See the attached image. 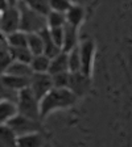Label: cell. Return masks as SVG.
Wrapping results in <instances>:
<instances>
[{
  "label": "cell",
  "instance_id": "6da1fadb",
  "mask_svg": "<svg viewBox=\"0 0 132 147\" xmlns=\"http://www.w3.org/2000/svg\"><path fill=\"white\" fill-rule=\"evenodd\" d=\"M78 98L71 93L69 89H57L52 91L40 101V118L41 121L49 117L57 110H65L74 107L77 104Z\"/></svg>",
  "mask_w": 132,
  "mask_h": 147
},
{
  "label": "cell",
  "instance_id": "7a4b0ae2",
  "mask_svg": "<svg viewBox=\"0 0 132 147\" xmlns=\"http://www.w3.org/2000/svg\"><path fill=\"white\" fill-rule=\"evenodd\" d=\"M17 8L20 11V30L27 34L40 33L46 29V17L32 11L25 1H17Z\"/></svg>",
  "mask_w": 132,
  "mask_h": 147
},
{
  "label": "cell",
  "instance_id": "3957f363",
  "mask_svg": "<svg viewBox=\"0 0 132 147\" xmlns=\"http://www.w3.org/2000/svg\"><path fill=\"white\" fill-rule=\"evenodd\" d=\"M16 105H17V113L25 116L28 118L34 119V121H40V101L34 97L32 91L29 88L24 89V91L17 93V100H16Z\"/></svg>",
  "mask_w": 132,
  "mask_h": 147
},
{
  "label": "cell",
  "instance_id": "277c9868",
  "mask_svg": "<svg viewBox=\"0 0 132 147\" xmlns=\"http://www.w3.org/2000/svg\"><path fill=\"white\" fill-rule=\"evenodd\" d=\"M81 57V72L89 78H92V70H94V61H95L96 43L94 40L87 38L79 42L78 46Z\"/></svg>",
  "mask_w": 132,
  "mask_h": 147
},
{
  "label": "cell",
  "instance_id": "5b68a950",
  "mask_svg": "<svg viewBox=\"0 0 132 147\" xmlns=\"http://www.w3.org/2000/svg\"><path fill=\"white\" fill-rule=\"evenodd\" d=\"M7 125L11 127L16 137H23V135L32 134V133H41L42 130V125L40 121H34L18 113Z\"/></svg>",
  "mask_w": 132,
  "mask_h": 147
},
{
  "label": "cell",
  "instance_id": "8992f818",
  "mask_svg": "<svg viewBox=\"0 0 132 147\" xmlns=\"http://www.w3.org/2000/svg\"><path fill=\"white\" fill-rule=\"evenodd\" d=\"M1 29L5 36L20 30V11L17 8V1H9V7L1 15Z\"/></svg>",
  "mask_w": 132,
  "mask_h": 147
},
{
  "label": "cell",
  "instance_id": "52a82bcc",
  "mask_svg": "<svg viewBox=\"0 0 132 147\" xmlns=\"http://www.w3.org/2000/svg\"><path fill=\"white\" fill-rule=\"evenodd\" d=\"M53 88V80L49 74H33L29 79V89L38 101L42 100Z\"/></svg>",
  "mask_w": 132,
  "mask_h": 147
},
{
  "label": "cell",
  "instance_id": "ba28073f",
  "mask_svg": "<svg viewBox=\"0 0 132 147\" xmlns=\"http://www.w3.org/2000/svg\"><path fill=\"white\" fill-rule=\"evenodd\" d=\"M90 88H91V78L83 75L82 72L70 74V82H69L68 89L78 100L85 97L89 93Z\"/></svg>",
  "mask_w": 132,
  "mask_h": 147
},
{
  "label": "cell",
  "instance_id": "9c48e42d",
  "mask_svg": "<svg viewBox=\"0 0 132 147\" xmlns=\"http://www.w3.org/2000/svg\"><path fill=\"white\" fill-rule=\"evenodd\" d=\"M86 7L79 3H73L69 11L65 13L66 16V24L79 29L86 20Z\"/></svg>",
  "mask_w": 132,
  "mask_h": 147
},
{
  "label": "cell",
  "instance_id": "30bf717a",
  "mask_svg": "<svg viewBox=\"0 0 132 147\" xmlns=\"http://www.w3.org/2000/svg\"><path fill=\"white\" fill-rule=\"evenodd\" d=\"M0 82L8 91L15 92V93H18V92L29 88V79H27V78L12 76V75H7L5 74L4 76L0 78Z\"/></svg>",
  "mask_w": 132,
  "mask_h": 147
},
{
  "label": "cell",
  "instance_id": "8fae6325",
  "mask_svg": "<svg viewBox=\"0 0 132 147\" xmlns=\"http://www.w3.org/2000/svg\"><path fill=\"white\" fill-rule=\"evenodd\" d=\"M65 30V38H64V46H62V50L65 53H70L74 49H77L79 46V29L71 26V25H65L64 26Z\"/></svg>",
  "mask_w": 132,
  "mask_h": 147
},
{
  "label": "cell",
  "instance_id": "7c38bea8",
  "mask_svg": "<svg viewBox=\"0 0 132 147\" xmlns=\"http://www.w3.org/2000/svg\"><path fill=\"white\" fill-rule=\"evenodd\" d=\"M38 34L41 36L42 42H44V55H46L49 59H53V58H55L57 55L61 54L62 49L58 47V46L52 41V37H50V33H49V29H48V28L44 29V30H41Z\"/></svg>",
  "mask_w": 132,
  "mask_h": 147
},
{
  "label": "cell",
  "instance_id": "4fadbf2b",
  "mask_svg": "<svg viewBox=\"0 0 132 147\" xmlns=\"http://www.w3.org/2000/svg\"><path fill=\"white\" fill-rule=\"evenodd\" d=\"M16 114H17V105L15 101L7 98L0 100V125H7Z\"/></svg>",
  "mask_w": 132,
  "mask_h": 147
},
{
  "label": "cell",
  "instance_id": "5bb4252c",
  "mask_svg": "<svg viewBox=\"0 0 132 147\" xmlns=\"http://www.w3.org/2000/svg\"><path fill=\"white\" fill-rule=\"evenodd\" d=\"M45 143L42 133H32L16 138V147H42Z\"/></svg>",
  "mask_w": 132,
  "mask_h": 147
},
{
  "label": "cell",
  "instance_id": "9a60e30c",
  "mask_svg": "<svg viewBox=\"0 0 132 147\" xmlns=\"http://www.w3.org/2000/svg\"><path fill=\"white\" fill-rule=\"evenodd\" d=\"M62 72H69V62H68V53L62 51L55 58L50 59V67H49V75H57Z\"/></svg>",
  "mask_w": 132,
  "mask_h": 147
},
{
  "label": "cell",
  "instance_id": "2e32d148",
  "mask_svg": "<svg viewBox=\"0 0 132 147\" xmlns=\"http://www.w3.org/2000/svg\"><path fill=\"white\" fill-rule=\"evenodd\" d=\"M7 75H12V76L31 79V76L33 75V71H32V68H31L29 64L13 61L12 63H11V66H9V68L7 70Z\"/></svg>",
  "mask_w": 132,
  "mask_h": 147
},
{
  "label": "cell",
  "instance_id": "e0dca14e",
  "mask_svg": "<svg viewBox=\"0 0 132 147\" xmlns=\"http://www.w3.org/2000/svg\"><path fill=\"white\" fill-rule=\"evenodd\" d=\"M29 66H31L33 74H48L50 67V59L44 54L36 55V57H33Z\"/></svg>",
  "mask_w": 132,
  "mask_h": 147
},
{
  "label": "cell",
  "instance_id": "ac0fdd59",
  "mask_svg": "<svg viewBox=\"0 0 132 147\" xmlns=\"http://www.w3.org/2000/svg\"><path fill=\"white\" fill-rule=\"evenodd\" d=\"M7 42H8V49H21V47H27L28 34L21 30L15 32V33L7 36Z\"/></svg>",
  "mask_w": 132,
  "mask_h": 147
},
{
  "label": "cell",
  "instance_id": "d6986e66",
  "mask_svg": "<svg viewBox=\"0 0 132 147\" xmlns=\"http://www.w3.org/2000/svg\"><path fill=\"white\" fill-rule=\"evenodd\" d=\"M27 47L29 49V51L33 54V57L44 54V42H42V38H41L40 34L38 33L28 34Z\"/></svg>",
  "mask_w": 132,
  "mask_h": 147
},
{
  "label": "cell",
  "instance_id": "ffe728a7",
  "mask_svg": "<svg viewBox=\"0 0 132 147\" xmlns=\"http://www.w3.org/2000/svg\"><path fill=\"white\" fill-rule=\"evenodd\" d=\"M16 138L8 125H0V147H16Z\"/></svg>",
  "mask_w": 132,
  "mask_h": 147
},
{
  "label": "cell",
  "instance_id": "44dd1931",
  "mask_svg": "<svg viewBox=\"0 0 132 147\" xmlns=\"http://www.w3.org/2000/svg\"><path fill=\"white\" fill-rule=\"evenodd\" d=\"M46 25H48V29L64 28L66 25V16H65V13L50 11V13L46 16Z\"/></svg>",
  "mask_w": 132,
  "mask_h": 147
},
{
  "label": "cell",
  "instance_id": "7402d4cb",
  "mask_svg": "<svg viewBox=\"0 0 132 147\" xmlns=\"http://www.w3.org/2000/svg\"><path fill=\"white\" fill-rule=\"evenodd\" d=\"M11 53V57L15 62H21V63L31 64L33 59V54L29 51L28 47H21V49H8Z\"/></svg>",
  "mask_w": 132,
  "mask_h": 147
},
{
  "label": "cell",
  "instance_id": "603a6c76",
  "mask_svg": "<svg viewBox=\"0 0 132 147\" xmlns=\"http://www.w3.org/2000/svg\"><path fill=\"white\" fill-rule=\"evenodd\" d=\"M25 3L32 11H34L36 13L44 16V17H46L52 11L49 1H45V0H32V1H25Z\"/></svg>",
  "mask_w": 132,
  "mask_h": 147
},
{
  "label": "cell",
  "instance_id": "cb8c5ba5",
  "mask_svg": "<svg viewBox=\"0 0 132 147\" xmlns=\"http://www.w3.org/2000/svg\"><path fill=\"white\" fill-rule=\"evenodd\" d=\"M68 62H69V72H81V57H79V50L74 49L73 51L68 53Z\"/></svg>",
  "mask_w": 132,
  "mask_h": 147
},
{
  "label": "cell",
  "instance_id": "d4e9b609",
  "mask_svg": "<svg viewBox=\"0 0 132 147\" xmlns=\"http://www.w3.org/2000/svg\"><path fill=\"white\" fill-rule=\"evenodd\" d=\"M53 87L57 89H68L70 82V72H62L52 76Z\"/></svg>",
  "mask_w": 132,
  "mask_h": 147
},
{
  "label": "cell",
  "instance_id": "484cf974",
  "mask_svg": "<svg viewBox=\"0 0 132 147\" xmlns=\"http://www.w3.org/2000/svg\"><path fill=\"white\" fill-rule=\"evenodd\" d=\"M13 62L12 57H11V53L9 50H0V78L4 76L7 74V70L9 68L11 63Z\"/></svg>",
  "mask_w": 132,
  "mask_h": 147
},
{
  "label": "cell",
  "instance_id": "4316f807",
  "mask_svg": "<svg viewBox=\"0 0 132 147\" xmlns=\"http://www.w3.org/2000/svg\"><path fill=\"white\" fill-rule=\"evenodd\" d=\"M49 4L52 11H55V12H60V13H66L73 3L68 1V0H50Z\"/></svg>",
  "mask_w": 132,
  "mask_h": 147
},
{
  "label": "cell",
  "instance_id": "83f0119b",
  "mask_svg": "<svg viewBox=\"0 0 132 147\" xmlns=\"http://www.w3.org/2000/svg\"><path fill=\"white\" fill-rule=\"evenodd\" d=\"M50 37H52V41L55 43V45L61 47L64 46V38H65V30L64 28H55V29H49ZM64 51V50H62Z\"/></svg>",
  "mask_w": 132,
  "mask_h": 147
},
{
  "label": "cell",
  "instance_id": "f1b7e54d",
  "mask_svg": "<svg viewBox=\"0 0 132 147\" xmlns=\"http://www.w3.org/2000/svg\"><path fill=\"white\" fill-rule=\"evenodd\" d=\"M8 49V42H7V36L0 32V50H7Z\"/></svg>",
  "mask_w": 132,
  "mask_h": 147
},
{
  "label": "cell",
  "instance_id": "f546056e",
  "mask_svg": "<svg viewBox=\"0 0 132 147\" xmlns=\"http://www.w3.org/2000/svg\"><path fill=\"white\" fill-rule=\"evenodd\" d=\"M9 7V1H4V0H0V15L5 11Z\"/></svg>",
  "mask_w": 132,
  "mask_h": 147
},
{
  "label": "cell",
  "instance_id": "4dcf8cb0",
  "mask_svg": "<svg viewBox=\"0 0 132 147\" xmlns=\"http://www.w3.org/2000/svg\"><path fill=\"white\" fill-rule=\"evenodd\" d=\"M0 29H1V18H0ZM1 32V30H0Z\"/></svg>",
  "mask_w": 132,
  "mask_h": 147
}]
</instances>
